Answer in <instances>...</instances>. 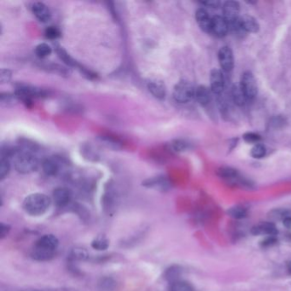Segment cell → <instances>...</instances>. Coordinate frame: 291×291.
<instances>
[{"mask_svg":"<svg viewBox=\"0 0 291 291\" xmlns=\"http://www.w3.org/2000/svg\"><path fill=\"white\" fill-rule=\"evenodd\" d=\"M230 29L229 24L221 15H215L212 17V29L211 33L217 37H224Z\"/></svg>","mask_w":291,"mask_h":291,"instance_id":"cell-12","label":"cell"},{"mask_svg":"<svg viewBox=\"0 0 291 291\" xmlns=\"http://www.w3.org/2000/svg\"><path fill=\"white\" fill-rule=\"evenodd\" d=\"M266 154H267L266 146L263 144H261V143L256 144V145L253 146L251 151H250V155H251L252 157L255 158V159L263 158L266 155Z\"/></svg>","mask_w":291,"mask_h":291,"instance_id":"cell-25","label":"cell"},{"mask_svg":"<svg viewBox=\"0 0 291 291\" xmlns=\"http://www.w3.org/2000/svg\"><path fill=\"white\" fill-rule=\"evenodd\" d=\"M224 88V78L220 70H213L210 73V90L215 94H220Z\"/></svg>","mask_w":291,"mask_h":291,"instance_id":"cell-11","label":"cell"},{"mask_svg":"<svg viewBox=\"0 0 291 291\" xmlns=\"http://www.w3.org/2000/svg\"><path fill=\"white\" fill-rule=\"evenodd\" d=\"M240 88L247 100H253L257 96L258 86L254 74L250 71H245L241 76Z\"/></svg>","mask_w":291,"mask_h":291,"instance_id":"cell-6","label":"cell"},{"mask_svg":"<svg viewBox=\"0 0 291 291\" xmlns=\"http://www.w3.org/2000/svg\"><path fill=\"white\" fill-rule=\"evenodd\" d=\"M218 175L230 185L244 187V188H251L253 186L250 180L245 179L238 173L237 170L231 167H223L219 168L218 171Z\"/></svg>","mask_w":291,"mask_h":291,"instance_id":"cell-4","label":"cell"},{"mask_svg":"<svg viewBox=\"0 0 291 291\" xmlns=\"http://www.w3.org/2000/svg\"><path fill=\"white\" fill-rule=\"evenodd\" d=\"M170 291H194V290L188 283L179 280L172 284Z\"/></svg>","mask_w":291,"mask_h":291,"instance_id":"cell-26","label":"cell"},{"mask_svg":"<svg viewBox=\"0 0 291 291\" xmlns=\"http://www.w3.org/2000/svg\"><path fill=\"white\" fill-rule=\"evenodd\" d=\"M195 91L193 85L188 80H180L178 82L173 88V98L180 103H186L195 97Z\"/></svg>","mask_w":291,"mask_h":291,"instance_id":"cell-5","label":"cell"},{"mask_svg":"<svg viewBox=\"0 0 291 291\" xmlns=\"http://www.w3.org/2000/svg\"><path fill=\"white\" fill-rule=\"evenodd\" d=\"M19 98L15 94H11V93H1L0 96V103L3 106L9 107L15 105L19 102Z\"/></svg>","mask_w":291,"mask_h":291,"instance_id":"cell-22","label":"cell"},{"mask_svg":"<svg viewBox=\"0 0 291 291\" xmlns=\"http://www.w3.org/2000/svg\"><path fill=\"white\" fill-rule=\"evenodd\" d=\"M148 89L151 92L154 97L158 99H163L166 96V88L161 81L158 80H150L148 83Z\"/></svg>","mask_w":291,"mask_h":291,"instance_id":"cell-19","label":"cell"},{"mask_svg":"<svg viewBox=\"0 0 291 291\" xmlns=\"http://www.w3.org/2000/svg\"><path fill=\"white\" fill-rule=\"evenodd\" d=\"M202 3L206 6L210 7V8H218L220 5V2L216 1V0H210V1L203 2Z\"/></svg>","mask_w":291,"mask_h":291,"instance_id":"cell-36","label":"cell"},{"mask_svg":"<svg viewBox=\"0 0 291 291\" xmlns=\"http://www.w3.org/2000/svg\"><path fill=\"white\" fill-rule=\"evenodd\" d=\"M72 257L76 260H85L87 257V254L84 249H76L72 253Z\"/></svg>","mask_w":291,"mask_h":291,"instance_id":"cell-34","label":"cell"},{"mask_svg":"<svg viewBox=\"0 0 291 291\" xmlns=\"http://www.w3.org/2000/svg\"><path fill=\"white\" fill-rule=\"evenodd\" d=\"M243 140L246 143L249 144H259L261 141V138L259 134H255V133H247V134L243 135Z\"/></svg>","mask_w":291,"mask_h":291,"instance_id":"cell-30","label":"cell"},{"mask_svg":"<svg viewBox=\"0 0 291 291\" xmlns=\"http://www.w3.org/2000/svg\"><path fill=\"white\" fill-rule=\"evenodd\" d=\"M1 232H0V235H1V238H3V237L6 236L8 232L9 231V226L8 224H4L2 223L1 224Z\"/></svg>","mask_w":291,"mask_h":291,"instance_id":"cell-37","label":"cell"},{"mask_svg":"<svg viewBox=\"0 0 291 291\" xmlns=\"http://www.w3.org/2000/svg\"><path fill=\"white\" fill-rule=\"evenodd\" d=\"M59 241L54 235H44L37 240L31 252L32 257L36 261H49L54 257L58 250Z\"/></svg>","mask_w":291,"mask_h":291,"instance_id":"cell-1","label":"cell"},{"mask_svg":"<svg viewBox=\"0 0 291 291\" xmlns=\"http://www.w3.org/2000/svg\"><path fill=\"white\" fill-rule=\"evenodd\" d=\"M11 76H12V73L9 70L7 69H2L0 71V81L1 84H5L11 79Z\"/></svg>","mask_w":291,"mask_h":291,"instance_id":"cell-32","label":"cell"},{"mask_svg":"<svg viewBox=\"0 0 291 291\" xmlns=\"http://www.w3.org/2000/svg\"><path fill=\"white\" fill-rule=\"evenodd\" d=\"M287 270H288L290 274H291V261H289L288 264H287Z\"/></svg>","mask_w":291,"mask_h":291,"instance_id":"cell-39","label":"cell"},{"mask_svg":"<svg viewBox=\"0 0 291 291\" xmlns=\"http://www.w3.org/2000/svg\"><path fill=\"white\" fill-rule=\"evenodd\" d=\"M238 21H239L240 27H242V29L245 33L255 34V33H257L260 29V26H259L257 20L254 18L251 15H242V16H240Z\"/></svg>","mask_w":291,"mask_h":291,"instance_id":"cell-16","label":"cell"},{"mask_svg":"<svg viewBox=\"0 0 291 291\" xmlns=\"http://www.w3.org/2000/svg\"><path fill=\"white\" fill-rule=\"evenodd\" d=\"M51 198L42 193H34L25 198L23 209L28 215L40 216L48 210L51 205Z\"/></svg>","mask_w":291,"mask_h":291,"instance_id":"cell-2","label":"cell"},{"mask_svg":"<svg viewBox=\"0 0 291 291\" xmlns=\"http://www.w3.org/2000/svg\"><path fill=\"white\" fill-rule=\"evenodd\" d=\"M34 52L37 57L40 58H46L52 54V49L51 46L46 44V43H41L40 45L35 47Z\"/></svg>","mask_w":291,"mask_h":291,"instance_id":"cell-23","label":"cell"},{"mask_svg":"<svg viewBox=\"0 0 291 291\" xmlns=\"http://www.w3.org/2000/svg\"><path fill=\"white\" fill-rule=\"evenodd\" d=\"M218 62L222 70L230 72L234 67V57L232 51L228 46H223L218 53Z\"/></svg>","mask_w":291,"mask_h":291,"instance_id":"cell-9","label":"cell"},{"mask_svg":"<svg viewBox=\"0 0 291 291\" xmlns=\"http://www.w3.org/2000/svg\"><path fill=\"white\" fill-rule=\"evenodd\" d=\"M283 223L285 224V227L291 229V217H290V216L285 217V218L283 219Z\"/></svg>","mask_w":291,"mask_h":291,"instance_id":"cell-38","label":"cell"},{"mask_svg":"<svg viewBox=\"0 0 291 291\" xmlns=\"http://www.w3.org/2000/svg\"><path fill=\"white\" fill-rule=\"evenodd\" d=\"M289 216L288 213L287 211H285V210H273L271 212V218H273L274 219H280V218H284L285 217H287Z\"/></svg>","mask_w":291,"mask_h":291,"instance_id":"cell-33","label":"cell"},{"mask_svg":"<svg viewBox=\"0 0 291 291\" xmlns=\"http://www.w3.org/2000/svg\"><path fill=\"white\" fill-rule=\"evenodd\" d=\"M227 214L231 218H236V219H241L244 218L248 216V210L245 207L237 205V206L232 207L229 209Z\"/></svg>","mask_w":291,"mask_h":291,"instance_id":"cell-20","label":"cell"},{"mask_svg":"<svg viewBox=\"0 0 291 291\" xmlns=\"http://www.w3.org/2000/svg\"><path fill=\"white\" fill-rule=\"evenodd\" d=\"M251 233L255 236H276L278 229L273 222H261L254 225L251 229Z\"/></svg>","mask_w":291,"mask_h":291,"instance_id":"cell-10","label":"cell"},{"mask_svg":"<svg viewBox=\"0 0 291 291\" xmlns=\"http://www.w3.org/2000/svg\"><path fill=\"white\" fill-rule=\"evenodd\" d=\"M171 146L175 151L180 152L184 151L185 149L188 148V144L184 141V140H174Z\"/></svg>","mask_w":291,"mask_h":291,"instance_id":"cell-31","label":"cell"},{"mask_svg":"<svg viewBox=\"0 0 291 291\" xmlns=\"http://www.w3.org/2000/svg\"><path fill=\"white\" fill-rule=\"evenodd\" d=\"M15 94L17 96L19 100L22 101L23 103L27 104L32 103L33 98L45 97L46 92L42 89L37 88L32 85L19 84L15 87Z\"/></svg>","mask_w":291,"mask_h":291,"instance_id":"cell-7","label":"cell"},{"mask_svg":"<svg viewBox=\"0 0 291 291\" xmlns=\"http://www.w3.org/2000/svg\"><path fill=\"white\" fill-rule=\"evenodd\" d=\"M45 34L49 40H56V39H58V37H60L61 33L58 27H48L45 31Z\"/></svg>","mask_w":291,"mask_h":291,"instance_id":"cell-29","label":"cell"},{"mask_svg":"<svg viewBox=\"0 0 291 291\" xmlns=\"http://www.w3.org/2000/svg\"><path fill=\"white\" fill-rule=\"evenodd\" d=\"M9 170H10V163H9V158L1 155V160H0V179L1 180L5 179V177L9 174Z\"/></svg>","mask_w":291,"mask_h":291,"instance_id":"cell-24","label":"cell"},{"mask_svg":"<svg viewBox=\"0 0 291 291\" xmlns=\"http://www.w3.org/2000/svg\"><path fill=\"white\" fill-rule=\"evenodd\" d=\"M231 96H232L234 103H236L238 106L244 105V103L247 100L243 91L240 88V86H237V85H233L232 90H231Z\"/></svg>","mask_w":291,"mask_h":291,"instance_id":"cell-21","label":"cell"},{"mask_svg":"<svg viewBox=\"0 0 291 291\" xmlns=\"http://www.w3.org/2000/svg\"><path fill=\"white\" fill-rule=\"evenodd\" d=\"M277 243V239L275 236H271V237H268L264 240V241H262V246L265 247V248H267V247H271V246L274 245L275 243Z\"/></svg>","mask_w":291,"mask_h":291,"instance_id":"cell-35","label":"cell"},{"mask_svg":"<svg viewBox=\"0 0 291 291\" xmlns=\"http://www.w3.org/2000/svg\"><path fill=\"white\" fill-rule=\"evenodd\" d=\"M57 53H58V57L61 58L62 60L65 64L70 65V66H73V67H76L77 66L76 62H74L73 58H70V55L68 54L67 52H65L64 49L61 48V47H58L57 49Z\"/></svg>","mask_w":291,"mask_h":291,"instance_id":"cell-27","label":"cell"},{"mask_svg":"<svg viewBox=\"0 0 291 291\" xmlns=\"http://www.w3.org/2000/svg\"><path fill=\"white\" fill-rule=\"evenodd\" d=\"M42 168L47 176H57L60 171V165L54 158H46L43 161Z\"/></svg>","mask_w":291,"mask_h":291,"instance_id":"cell-18","label":"cell"},{"mask_svg":"<svg viewBox=\"0 0 291 291\" xmlns=\"http://www.w3.org/2000/svg\"><path fill=\"white\" fill-rule=\"evenodd\" d=\"M223 17L229 24V27L236 24L239 20V3L236 1H226L223 4Z\"/></svg>","mask_w":291,"mask_h":291,"instance_id":"cell-8","label":"cell"},{"mask_svg":"<svg viewBox=\"0 0 291 291\" xmlns=\"http://www.w3.org/2000/svg\"><path fill=\"white\" fill-rule=\"evenodd\" d=\"M72 199V192L65 187H58L53 191V200L57 206L64 208L67 206Z\"/></svg>","mask_w":291,"mask_h":291,"instance_id":"cell-13","label":"cell"},{"mask_svg":"<svg viewBox=\"0 0 291 291\" xmlns=\"http://www.w3.org/2000/svg\"><path fill=\"white\" fill-rule=\"evenodd\" d=\"M91 246L95 249H97V250H104V249H106L108 248L109 243H108V240L105 237H97V239H95L92 242Z\"/></svg>","mask_w":291,"mask_h":291,"instance_id":"cell-28","label":"cell"},{"mask_svg":"<svg viewBox=\"0 0 291 291\" xmlns=\"http://www.w3.org/2000/svg\"><path fill=\"white\" fill-rule=\"evenodd\" d=\"M32 11L39 21L46 23L52 19V12L48 6L42 2H35L32 4Z\"/></svg>","mask_w":291,"mask_h":291,"instance_id":"cell-14","label":"cell"},{"mask_svg":"<svg viewBox=\"0 0 291 291\" xmlns=\"http://www.w3.org/2000/svg\"><path fill=\"white\" fill-rule=\"evenodd\" d=\"M40 165L39 159L33 152L23 151L18 149L17 154L15 155L14 166L18 173L22 174L35 172Z\"/></svg>","mask_w":291,"mask_h":291,"instance_id":"cell-3","label":"cell"},{"mask_svg":"<svg viewBox=\"0 0 291 291\" xmlns=\"http://www.w3.org/2000/svg\"><path fill=\"white\" fill-rule=\"evenodd\" d=\"M196 20L201 29L205 33H211L212 29V17L206 9L200 8L196 12Z\"/></svg>","mask_w":291,"mask_h":291,"instance_id":"cell-15","label":"cell"},{"mask_svg":"<svg viewBox=\"0 0 291 291\" xmlns=\"http://www.w3.org/2000/svg\"><path fill=\"white\" fill-rule=\"evenodd\" d=\"M195 97L202 106H206L211 102V90L205 85H199L195 91Z\"/></svg>","mask_w":291,"mask_h":291,"instance_id":"cell-17","label":"cell"}]
</instances>
